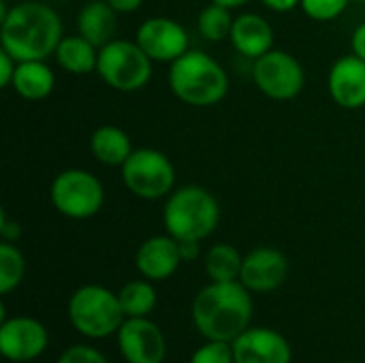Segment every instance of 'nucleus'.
<instances>
[{
  "mask_svg": "<svg viewBox=\"0 0 365 363\" xmlns=\"http://www.w3.org/2000/svg\"><path fill=\"white\" fill-rule=\"evenodd\" d=\"M62 19L47 2L26 0L0 19V43L17 62L47 60L62 41Z\"/></svg>",
  "mask_w": 365,
  "mask_h": 363,
  "instance_id": "1",
  "label": "nucleus"
},
{
  "mask_svg": "<svg viewBox=\"0 0 365 363\" xmlns=\"http://www.w3.org/2000/svg\"><path fill=\"white\" fill-rule=\"evenodd\" d=\"M192 321L205 340L233 342L250 327L252 297L240 282H212L192 302Z\"/></svg>",
  "mask_w": 365,
  "mask_h": 363,
  "instance_id": "2",
  "label": "nucleus"
},
{
  "mask_svg": "<svg viewBox=\"0 0 365 363\" xmlns=\"http://www.w3.org/2000/svg\"><path fill=\"white\" fill-rule=\"evenodd\" d=\"M169 88L186 105L212 107L229 92V75L212 56L188 49L169 68Z\"/></svg>",
  "mask_w": 365,
  "mask_h": 363,
  "instance_id": "3",
  "label": "nucleus"
},
{
  "mask_svg": "<svg viewBox=\"0 0 365 363\" xmlns=\"http://www.w3.org/2000/svg\"><path fill=\"white\" fill-rule=\"evenodd\" d=\"M220 223L218 199L203 186L188 184L175 188L163 208V225L169 235L182 240H205Z\"/></svg>",
  "mask_w": 365,
  "mask_h": 363,
  "instance_id": "4",
  "label": "nucleus"
},
{
  "mask_svg": "<svg viewBox=\"0 0 365 363\" xmlns=\"http://www.w3.org/2000/svg\"><path fill=\"white\" fill-rule=\"evenodd\" d=\"M71 325L90 340H103L120 332L126 321L118 293L101 285H83L68 300Z\"/></svg>",
  "mask_w": 365,
  "mask_h": 363,
  "instance_id": "5",
  "label": "nucleus"
},
{
  "mask_svg": "<svg viewBox=\"0 0 365 363\" xmlns=\"http://www.w3.org/2000/svg\"><path fill=\"white\" fill-rule=\"evenodd\" d=\"M152 58L137 41L113 39L98 49V77L118 92H137L148 86L152 77Z\"/></svg>",
  "mask_w": 365,
  "mask_h": 363,
  "instance_id": "6",
  "label": "nucleus"
},
{
  "mask_svg": "<svg viewBox=\"0 0 365 363\" xmlns=\"http://www.w3.org/2000/svg\"><path fill=\"white\" fill-rule=\"evenodd\" d=\"M49 199L62 216L86 220L101 212L105 188L103 182L86 169H64L51 182Z\"/></svg>",
  "mask_w": 365,
  "mask_h": 363,
  "instance_id": "7",
  "label": "nucleus"
},
{
  "mask_svg": "<svg viewBox=\"0 0 365 363\" xmlns=\"http://www.w3.org/2000/svg\"><path fill=\"white\" fill-rule=\"evenodd\" d=\"M122 180L135 197L154 201L175 190V167L160 150L139 148L122 165Z\"/></svg>",
  "mask_w": 365,
  "mask_h": 363,
  "instance_id": "8",
  "label": "nucleus"
},
{
  "mask_svg": "<svg viewBox=\"0 0 365 363\" xmlns=\"http://www.w3.org/2000/svg\"><path fill=\"white\" fill-rule=\"evenodd\" d=\"M252 79L257 88L274 101H293L306 86L304 66L295 56L282 49H272L255 60Z\"/></svg>",
  "mask_w": 365,
  "mask_h": 363,
  "instance_id": "9",
  "label": "nucleus"
},
{
  "mask_svg": "<svg viewBox=\"0 0 365 363\" xmlns=\"http://www.w3.org/2000/svg\"><path fill=\"white\" fill-rule=\"evenodd\" d=\"M49 336L41 321L32 317L4 319L0 325V353L6 362L26 363L41 357Z\"/></svg>",
  "mask_w": 365,
  "mask_h": 363,
  "instance_id": "10",
  "label": "nucleus"
},
{
  "mask_svg": "<svg viewBox=\"0 0 365 363\" xmlns=\"http://www.w3.org/2000/svg\"><path fill=\"white\" fill-rule=\"evenodd\" d=\"M135 41L154 62H175L188 51V32L182 24L171 17H150L145 19Z\"/></svg>",
  "mask_w": 365,
  "mask_h": 363,
  "instance_id": "11",
  "label": "nucleus"
},
{
  "mask_svg": "<svg viewBox=\"0 0 365 363\" xmlns=\"http://www.w3.org/2000/svg\"><path fill=\"white\" fill-rule=\"evenodd\" d=\"M120 353L128 363H163L167 342L156 323L145 317L126 319L118 332Z\"/></svg>",
  "mask_w": 365,
  "mask_h": 363,
  "instance_id": "12",
  "label": "nucleus"
},
{
  "mask_svg": "<svg viewBox=\"0 0 365 363\" xmlns=\"http://www.w3.org/2000/svg\"><path fill=\"white\" fill-rule=\"evenodd\" d=\"M289 276V259L278 248L261 246L244 257L240 282L250 293H269L284 285Z\"/></svg>",
  "mask_w": 365,
  "mask_h": 363,
  "instance_id": "13",
  "label": "nucleus"
},
{
  "mask_svg": "<svg viewBox=\"0 0 365 363\" xmlns=\"http://www.w3.org/2000/svg\"><path fill=\"white\" fill-rule=\"evenodd\" d=\"M235 363H291L293 353L289 340L269 327H248L233 342Z\"/></svg>",
  "mask_w": 365,
  "mask_h": 363,
  "instance_id": "14",
  "label": "nucleus"
},
{
  "mask_svg": "<svg viewBox=\"0 0 365 363\" xmlns=\"http://www.w3.org/2000/svg\"><path fill=\"white\" fill-rule=\"evenodd\" d=\"M327 88L336 105L342 109H359L365 105V60L355 53L342 56L334 62Z\"/></svg>",
  "mask_w": 365,
  "mask_h": 363,
  "instance_id": "15",
  "label": "nucleus"
},
{
  "mask_svg": "<svg viewBox=\"0 0 365 363\" xmlns=\"http://www.w3.org/2000/svg\"><path fill=\"white\" fill-rule=\"evenodd\" d=\"M182 263L180 242L173 235H154L148 237L135 255V265L139 274L152 282L171 278Z\"/></svg>",
  "mask_w": 365,
  "mask_h": 363,
  "instance_id": "16",
  "label": "nucleus"
},
{
  "mask_svg": "<svg viewBox=\"0 0 365 363\" xmlns=\"http://www.w3.org/2000/svg\"><path fill=\"white\" fill-rule=\"evenodd\" d=\"M229 41L242 56L257 60L274 49V28L257 13H242L233 21Z\"/></svg>",
  "mask_w": 365,
  "mask_h": 363,
  "instance_id": "17",
  "label": "nucleus"
},
{
  "mask_svg": "<svg viewBox=\"0 0 365 363\" xmlns=\"http://www.w3.org/2000/svg\"><path fill=\"white\" fill-rule=\"evenodd\" d=\"M118 15L120 13L107 0H90L77 15V32L101 49L115 39Z\"/></svg>",
  "mask_w": 365,
  "mask_h": 363,
  "instance_id": "18",
  "label": "nucleus"
},
{
  "mask_svg": "<svg viewBox=\"0 0 365 363\" xmlns=\"http://www.w3.org/2000/svg\"><path fill=\"white\" fill-rule=\"evenodd\" d=\"M53 86H56V75L47 66L45 60L17 62L11 88L21 98H26V101H43L53 92Z\"/></svg>",
  "mask_w": 365,
  "mask_h": 363,
  "instance_id": "19",
  "label": "nucleus"
},
{
  "mask_svg": "<svg viewBox=\"0 0 365 363\" xmlns=\"http://www.w3.org/2000/svg\"><path fill=\"white\" fill-rule=\"evenodd\" d=\"M53 58L62 71H66L71 75H88V73L96 71L98 47L77 32L71 36H62V41L56 47Z\"/></svg>",
  "mask_w": 365,
  "mask_h": 363,
  "instance_id": "20",
  "label": "nucleus"
},
{
  "mask_svg": "<svg viewBox=\"0 0 365 363\" xmlns=\"http://www.w3.org/2000/svg\"><path fill=\"white\" fill-rule=\"evenodd\" d=\"M90 150L92 156L107 167H122L126 158L133 154L130 137L113 124L98 126L90 137Z\"/></svg>",
  "mask_w": 365,
  "mask_h": 363,
  "instance_id": "21",
  "label": "nucleus"
},
{
  "mask_svg": "<svg viewBox=\"0 0 365 363\" xmlns=\"http://www.w3.org/2000/svg\"><path fill=\"white\" fill-rule=\"evenodd\" d=\"M244 257L231 244H216L205 255V274L212 282H233L240 280Z\"/></svg>",
  "mask_w": 365,
  "mask_h": 363,
  "instance_id": "22",
  "label": "nucleus"
},
{
  "mask_svg": "<svg viewBox=\"0 0 365 363\" xmlns=\"http://www.w3.org/2000/svg\"><path fill=\"white\" fill-rule=\"evenodd\" d=\"M122 312L126 319L148 317L156 308V289L152 280H130L118 293Z\"/></svg>",
  "mask_w": 365,
  "mask_h": 363,
  "instance_id": "23",
  "label": "nucleus"
},
{
  "mask_svg": "<svg viewBox=\"0 0 365 363\" xmlns=\"http://www.w3.org/2000/svg\"><path fill=\"white\" fill-rule=\"evenodd\" d=\"M235 17L231 15V9L220 6V4H207L199 17H197V30L205 41L218 43L222 39L231 36V28H233Z\"/></svg>",
  "mask_w": 365,
  "mask_h": 363,
  "instance_id": "24",
  "label": "nucleus"
},
{
  "mask_svg": "<svg viewBox=\"0 0 365 363\" xmlns=\"http://www.w3.org/2000/svg\"><path fill=\"white\" fill-rule=\"evenodd\" d=\"M26 274V259L13 242L0 244V293L9 295L15 291Z\"/></svg>",
  "mask_w": 365,
  "mask_h": 363,
  "instance_id": "25",
  "label": "nucleus"
},
{
  "mask_svg": "<svg viewBox=\"0 0 365 363\" xmlns=\"http://www.w3.org/2000/svg\"><path fill=\"white\" fill-rule=\"evenodd\" d=\"M351 0H302L299 9L314 21H334L338 19Z\"/></svg>",
  "mask_w": 365,
  "mask_h": 363,
  "instance_id": "26",
  "label": "nucleus"
},
{
  "mask_svg": "<svg viewBox=\"0 0 365 363\" xmlns=\"http://www.w3.org/2000/svg\"><path fill=\"white\" fill-rule=\"evenodd\" d=\"M190 363H235L231 342L205 340V344L192 353Z\"/></svg>",
  "mask_w": 365,
  "mask_h": 363,
  "instance_id": "27",
  "label": "nucleus"
},
{
  "mask_svg": "<svg viewBox=\"0 0 365 363\" xmlns=\"http://www.w3.org/2000/svg\"><path fill=\"white\" fill-rule=\"evenodd\" d=\"M58 363H109L101 351L88 344H73L68 347L60 357Z\"/></svg>",
  "mask_w": 365,
  "mask_h": 363,
  "instance_id": "28",
  "label": "nucleus"
},
{
  "mask_svg": "<svg viewBox=\"0 0 365 363\" xmlns=\"http://www.w3.org/2000/svg\"><path fill=\"white\" fill-rule=\"evenodd\" d=\"M15 68H17V60L2 49L0 51V86L2 88H11L13 86Z\"/></svg>",
  "mask_w": 365,
  "mask_h": 363,
  "instance_id": "29",
  "label": "nucleus"
},
{
  "mask_svg": "<svg viewBox=\"0 0 365 363\" xmlns=\"http://www.w3.org/2000/svg\"><path fill=\"white\" fill-rule=\"evenodd\" d=\"M0 235H2V242H17L19 240V225L11 223L6 218V212L0 214Z\"/></svg>",
  "mask_w": 365,
  "mask_h": 363,
  "instance_id": "30",
  "label": "nucleus"
},
{
  "mask_svg": "<svg viewBox=\"0 0 365 363\" xmlns=\"http://www.w3.org/2000/svg\"><path fill=\"white\" fill-rule=\"evenodd\" d=\"M180 255H182V261H195V259H199V255H201V242H197V240H182L180 242Z\"/></svg>",
  "mask_w": 365,
  "mask_h": 363,
  "instance_id": "31",
  "label": "nucleus"
},
{
  "mask_svg": "<svg viewBox=\"0 0 365 363\" xmlns=\"http://www.w3.org/2000/svg\"><path fill=\"white\" fill-rule=\"evenodd\" d=\"M351 49H353L355 56H359L361 60H365V21L355 28V32L351 36Z\"/></svg>",
  "mask_w": 365,
  "mask_h": 363,
  "instance_id": "32",
  "label": "nucleus"
},
{
  "mask_svg": "<svg viewBox=\"0 0 365 363\" xmlns=\"http://www.w3.org/2000/svg\"><path fill=\"white\" fill-rule=\"evenodd\" d=\"M261 2L274 13H289L293 9H297L302 0H261Z\"/></svg>",
  "mask_w": 365,
  "mask_h": 363,
  "instance_id": "33",
  "label": "nucleus"
},
{
  "mask_svg": "<svg viewBox=\"0 0 365 363\" xmlns=\"http://www.w3.org/2000/svg\"><path fill=\"white\" fill-rule=\"evenodd\" d=\"M118 13H133V11H137L141 4H143V0H107Z\"/></svg>",
  "mask_w": 365,
  "mask_h": 363,
  "instance_id": "34",
  "label": "nucleus"
},
{
  "mask_svg": "<svg viewBox=\"0 0 365 363\" xmlns=\"http://www.w3.org/2000/svg\"><path fill=\"white\" fill-rule=\"evenodd\" d=\"M214 4H220V6H227V9H240V6H246L250 0H212Z\"/></svg>",
  "mask_w": 365,
  "mask_h": 363,
  "instance_id": "35",
  "label": "nucleus"
},
{
  "mask_svg": "<svg viewBox=\"0 0 365 363\" xmlns=\"http://www.w3.org/2000/svg\"><path fill=\"white\" fill-rule=\"evenodd\" d=\"M351 2H364L365 4V0H351Z\"/></svg>",
  "mask_w": 365,
  "mask_h": 363,
  "instance_id": "36",
  "label": "nucleus"
},
{
  "mask_svg": "<svg viewBox=\"0 0 365 363\" xmlns=\"http://www.w3.org/2000/svg\"><path fill=\"white\" fill-rule=\"evenodd\" d=\"M346 363H351V362H346Z\"/></svg>",
  "mask_w": 365,
  "mask_h": 363,
  "instance_id": "37",
  "label": "nucleus"
}]
</instances>
